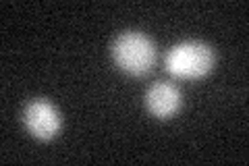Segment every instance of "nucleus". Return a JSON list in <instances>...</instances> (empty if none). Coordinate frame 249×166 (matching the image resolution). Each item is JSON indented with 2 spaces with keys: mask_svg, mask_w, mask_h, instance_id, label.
Returning <instances> with one entry per match:
<instances>
[{
  "mask_svg": "<svg viewBox=\"0 0 249 166\" xmlns=\"http://www.w3.org/2000/svg\"><path fill=\"white\" fill-rule=\"evenodd\" d=\"M112 58L121 71L139 77L152 71L156 62V46L139 31H124L112 46Z\"/></svg>",
  "mask_w": 249,
  "mask_h": 166,
  "instance_id": "nucleus-1",
  "label": "nucleus"
},
{
  "mask_svg": "<svg viewBox=\"0 0 249 166\" xmlns=\"http://www.w3.org/2000/svg\"><path fill=\"white\" fill-rule=\"evenodd\" d=\"M214 67V52L201 42H183L166 54V71L178 79H199Z\"/></svg>",
  "mask_w": 249,
  "mask_h": 166,
  "instance_id": "nucleus-2",
  "label": "nucleus"
},
{
  "mask_svg": "<svg viewBox=\"0 0 249 166\" xmlns=\"http://www.w3.org/2000/svg\"><path fill=\"white\" fill-rule=\"evenodd\" d=\"M25 127L37 139H52L60 129V114L50 102L34 100L25 108Z\"/></svg>",
  "mask_w": 249,
  "mask_h": 166,
  "instance_id": "nucleus-3",
  "label": "nucleus"
},
{
  "mask_svg": "<svg viewBox=\"0 0 249 166\" xmlns=\"http://www.w3.org/2000/svg\"><path fill=\"white\" fill-rule=\"evenodd\" d=\"M145 106L147 110L158 116V118H168L177 114L178 106H181V93L173 83L158 81L154 83L145 93Z\"/></svg>",
  "mask_w": 249,
  "mask_h": 166,
  "instance_id": "nucleus-4",
  "label": "nucleus"
}]
</instances>
